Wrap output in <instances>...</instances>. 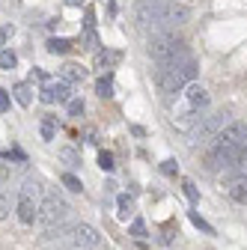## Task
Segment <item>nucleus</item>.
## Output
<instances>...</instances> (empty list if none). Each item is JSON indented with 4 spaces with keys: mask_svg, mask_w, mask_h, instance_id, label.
Listing matches in <instances>:
<instances>
[{
    "mask_svg": "<svg viewBox=\"0 0 247 250\" xmlns=\"http://www.w3.org/2000/svg\"><path fill=\"white\" fill-rule=\"evenodd\" d=\"M134 18L140 27H152V36L158 33H167L170 27H179L191 18V9L182 6V3H170V0H140L137 9H134Z\"/></svg>",
    "mask_w": 247,
    "mask_h": 250,
    "instance_id": "f257e3e1",
    "label": "nucleus"
},
{
    "mask_svg": "<svg viewBox=\"0 0 247 250\" xmlns=\"http://www.w3.org/2000/svg\"><path fill=\"white\" fill-rule=\"evenodd\" d=\"M197 60L194 57H185L176 62H167V66H158V86L164 92H182L188 83L197 81Z\"/></svg>",
    "mask_w": 247,
    "mask_h": 250,
    "instance_id": "f03ea898",
    "label": "nucleus"
},
{
    "mask_svg": "<svg viewBox=\"0 0 247 250\" xmlns=\"http://www.w3.org/2000/svg\"><path fill=\"white\" fill-rule=\"evenodd\" d=\"M149 54L158 60V66H167V62H176V60L191 57V54H188V45H185V39H179L176 33H170V30L149 39Z\"/></svg>",
    "mask_w": 247,
    "mask_h": 250,
    "instance_id": "7ed1b4c3",
    "label": "nucleus"
},
{
    "mask_svg": "<svg viewBox=\"0 0 247 250\" xmlns=\"http://www.w3.org/2000/svg\"><path fill=\"white\" fill-rule=\"evenodd\" d=\"M229 125V113L226 110H218V113H203L191 128H188V143L191 146H200V143H208L214 140L224 128Z\"/></svg>",
    "mask_w": 247,
    "mask_h": 250,
    "instance_id": "20e7f679",
    "label": "nucleus"
},
{
    "mask_svg": "<svg viewBox=\"0 0 247 250\" xmlns=\"http://www.w3.org/2000/svg\"><path fill=\"white\" fill-rule=\"evenodd\" d=\"M66 214H69V203L60 197L57 191H45V197L39 203V224L54 227L60 221H66Z\"/></svg>",
    "mask_w": 247,
    "mask_h": 250,
    "instance_id": "39448f33",
    "label": "nucleus"
},
{
    "mask_svg": "<svg viewBox=\"0 0 247 250\" xmlns=\"http://www.w3.org/2000/svg\"><path fill=\"white\" fill-rule=\"evenodd\" d=\"M72 247H78V250H89V247H99L102 244V235H99V229L96 227H89V224H78V227H72Z\"/></svg>",
    "mask_w": 247,
    "mask_h": 250,
    "instance_id": "423d86ee",
    "label": "nucleus"
},
{
    "mask_svg": "<svg viewBox=\"0 0 247 250\" xmlns=\"http://www.w3.org/2000/svg\"><path fill=\"white\" fill-rule=\"evenodd\" d=\"M39 99L45 104H54V102H72V89L66 81H45L42 92H39Z\"/></svg>",
    "mask_w": 247,
    "mask_h": 250,
    "instance_id": "0eeeda50",
    "label": "nucleus"
},
{
    "mask_svg": "<svg viewBox=\"0 0 247 250\" xmlns=\"http://www.w3.org/2000/svg\"><path fill=\"white\" fill-rule=\"evenodd\" d=\"M15 211H18V221L27 224V227L39 221V203H36V200H30V197H21V194H18V206H15Z\"/></svg>",
    "mask_w": 247,
    "mask_h": 250,
    "instance_id": "6e6552de",
    "label": "nucleus"
},
{
    "mask_svg": "<svg viewBox=\"0 0 247 250\" xmlns=\"http://www.w3.org/2000/svg\"><path fill=\"white\" fill-rule=\"evenodd\" d=\"M185 102H188L194 110H206L208 107V92H206V86L188 83V86H185Z\"/></svg>",
    "mask_w": 247,
    "mask_h": 250,
    "instance_id": "1a4fd4ad",
    "label": "nucleus"
},
{
    "mask_svg": "<svg viewBox=\"0 0 247 250\" xmlns=\"http://www.w3.org/2000/svg\"><path fill=\"white\" fill-rule=\"evenodd\" d=\"M221 188L235 203H247V182L244 179H226V182H221Z\"/></svg>",
    "mask_w": 247,
    "mask_h": 250,
    "instance_id": "9d476101",
    "label": "nucleus"
},
{
    "mask_svg": "<svg viewBox=\"0 0 247 250\" xmlns=\"http://www.w3.org/2000/svg\"><path fill=\"white\" fill-rule=\"evenodd\" d=\"M18 194H21V197H30V200H36V203L45 197L39 179H24V185H21V191H18Z\"/></svg>",
    "mask_w": 247,
    "mask_h": 250,
    "instance_id": "9b49d317",
    "label": "nucleus"
},
{
    "mask_svg": "<svg viewBox=\"0 0 247 250\" xmlns=\"http://www.w3.org/2000/svg\"><path fill=\"white\" fill-rule=\"evenodd\" d=\"M119 60H122L119 51H99V54H96V69H102V72H104V69H113Z\"/></svg>",
    "mask_w": 247,
    "mask_h": 250,
    "instance_id": "f8f14e48",
    "label": "nucleus"
},
{
    "mask_svg": "<svg viewBox=\"0 0 247 250\" xmlns=\"http://www.w3.org/2000/svg\"><path fill=\"white\" fill-rule=\"evenodd\" d=\"M12 92H15V102L21 107H30V102H33V86H30V83H15Z\"/></svg>",
    "mask_w": 247,
    "mask_h": 250,
    "instance_id": "ddd939ff",
    "label": "nucleus"
},
{
    "mask_svg": "<svg viewBox=\"0 0 247 250\" xmlns=\"http://www.w3.org/2000/svg\"><path fill=\"white\" fill-rule=\"evenodd\" d=\"M60 78H63L66 83H69V81H83V78H86V69H81L78 62H69V66L60 69Z\"/></svg>",
    "mask_w": 247,
    "mask_h": 250,
    "instance_id": "4468645a",
    "label": "nucleus"
},
{
    "mask_svg": "<svg viewBox=\"0 0 247 250\" xmlns=\"http://www.w3.org/2000/svg\"><path fill=\"white\" fill-rule=\"evenodd\" d=\"M116 206H119V221H128L131 217V211H134V200L128 197V194H119V200H116Z\"/></svg>",
    "mask_w": 247,
    "mask_h": 250,
    "instance_id": "2eb2a0df",
    "label": "nucleus"
},
{
    "mask_svg": "<svg viewBox=\"0 0 247 250\" xmlns=\"http://www.w3.org/2000/svg\"><path fill=\"white\" fill-rule=\"evenodd\" d=\"M72 39H60V36H54V39H48V51L51 54H69L72 51Z\"/></svg>",
    "mask_w": 247,
    "mask_h": 250,
    "instance_id": "dca6fc26",
    "label": "nucleus"
},
{
    "mask_svg": "<svg viewBox=\"0 0 247 250\" xmlns=\"http://www.w3.org/2000/svg\"><path fill=\"white\" fill-rule=\"evenodd\" d=\"M96 92H99L102 99H110V96H113V75H110V72H107L104 78H99V83H96Z\"/></svg>",
    "mask_w": 247,
    "mask_h": 250,
    "instance_id": "f3484780",
    "label": "nucleus"
},
{
    "mask_svg": "<svg viewBox=\"0 0 247 250\" xmlns=\"http://www.w3.org/2000/svg\"><path fill=\"white\" fill-rule=\"evenodd\" d=\"M60 182H63V188H69L72 194H81V191H83L81 179H78V176H72V173H63V176H60Z\"/></svg>",
    "mask_w": 247,
    "mask_h": 250,
    "instance_id": "a211bd4d",
    "label": "nucleus"
},
{
    "mask_svg": "<svg viewBox=\"0 0 247 250\" xmlns=\"http://www.w3.org/2000/svg\"><path fill=\"white\" fill-rule=\"evenodd\" d=\"M15 66H18V57H15L12 51H0V69L9 72V69H15Z\"/></svg>",
    "mask_w": 247,
    "mask_h": 250,
    "instance_id": "6ab92c4d",
    "label": "nucleus"
},
{
    "mask_svg": "<svg viewBox=\"0 0 247 250\" xmlns=\"http://www.w3.org/2000/svg\"><path fill=\"white\" fill-rule=\"evenodd\" d=\"M54 131H57V119H54V116L42 119V137H45V140H54Z\"/></svg>",
    "mask_w": 247,
    "mask_h": 250,
    "instance_id": "aec40b11",
    "label": "nucleus"
},
{
    "mask_svg": "<svg viewBox=\"0 0 247 250\" xmlns=\"http://www.w3.org/2000/svg\"><path fill=\"white\" fill-rule=\"evenodd\" d=\"M60 158H63L69 167H78V164H81V158H78V152H75V149H60Z\"/></svg>",
    "mask_w": 247,
    "mask_h": 250,
    "instance_id": "412c9836",
    "label": "nucleus"
},
{
    "mask_svg": "<svg viewBox=\"0 0 247 250\" xmlns=\"http://www.w3.org/2000/svg\"><path fill=\"white\" fill-rule=\"evenodd\" d=\"M191 224H194V227H197V229H203V232H206V235H214V229H211V227H208V224H206V221H203V217H200V214H197V211H191Z\"/></svg>",
    "mask_w": 247,
    "mask_h": 250,
    "instance_id": "4be33fe9",
    "label": "nucleus"
},
{
    "mask_svg": "<svg viewBox=\"0 0 247 250\" xmlns=\"http://www.w3.org/2000/svg\"><path fill=\"white\" fill-rule=\"evenodd\" d=\"M99 167H102V170H113V167H116L110 152H99Z\"/></svg>",
    "mask_w": 247,
    "mask_h": 250,
    "instance_id": "5701e85b",
    "label": "nucleus"
},
{
    "mask_svg": "<svg viewBox=\"0 0 247 250\" xmlns=\"http://www.w3.org/2000/svg\"><path fill=\"white\" fill-rule=\"evenodd\" d=\"M12 33H15V27H12V24H3V27H0V51H3L6 39H12Z\"/></svg>",
    "mask_w": 247,
    "mask_h": 250,
    "instance_id": "b1692460",
    "label": "nucleus"
},
{
    "mask_svg": "<svg viewBox=\"0 0 247 250\" xmlns=\"http://www.w3.org/2000/svg\"><path fill=\"white\" fill-rule=\"evenodd\" d=\"M161 173H164V176H176V173H179V164H176L173 158H167V161L161 164Z\"/></svg>",
    "mask_w": 247,
    "mask_h": 250,
    "instance_id": "393cba45",
    "label": "nucleus"
},
{
    "mask_svg": "<svg viewBox=\"0 0 247 250\" xmlns=\"http://www.w3.org/2000/svg\"><path fill=\"white\" fill-rule=\"evenodd\" d=\"M83 113V102L81 99H72L69 102V116H81Z\"/></svg>",
    "mask_w": 247,
    "mask_h": 250,
    "instance_id": "a878e982",
    "label": "nucleus"
},
{
    "mask_svg": "<svg viewBox=\"0 0 247 250\" xmlns=\"http://www.w3.org/2000/svg\"><path fill=\"white\" fill-rule=\"evenodd\" d=\"M182 188H185V197H188L191 203H197V188H194V182H182Z\"/></svg>",
    "mask_w": 247,
    "mask_h": 250,
    "instance_id": "bb28decb",
    "label": "nucleus"
},
{
    "mask_svg": "<svg viewBox=\"0 0 247 250\" xmlns=\"http://www.w3.org/2000/svg\"><path fill=\"white\" fill-rule=\"evenodd\" d=\"M131 235H137V238H143V235H146V224L140 221V217H137V221L131 224Z\"/></svg>",
    "mask_w": 247,
    "mask_h": 250,
    "instance_id": "cd10ccee",
    "label": "nucleus"
},
{
    "mask_svg": "<svg viewBox=\"0 0 247 250\" xmlns=\"http://www.w3.org/2000/svg\"><path fill=\"white\" fill-rule=\"evenodd\" d=\"M9 176H12L9 164H0V188H3V185H9Z\"/></svg>",
    "mask_w": 247,
    "mask_h": 250,
    "instance_id": "c85d7f7f",
    "label": "nucleus"
},
{
    "mask_svg": "<svg viewBox=\"0 0 247 250\" xmlns=\"http://www.w3.org/2000/svg\"><path fill=\"white\" fill-rule=\"evenodd\" d=\"M6 110H9V92L0 89V113H6Z\"/></svg>",
    "mask_w": 247,
    "mask_h": 250,
    "instance_id": "c756f323",
    "label": "nucleus"
},
{
    "mask_svg": "<svg viewBox=\"0 0 247 250\" xmlns=\"http://www.w3.org/2000/svg\"><path fill=\"white\" fill-rule=\"evenodd\" d=\"M6 211H9V200H6V197H3V194H0V217H3V214H6Z\"/></svg>",
    "mask_w": 247,
    "mask_h": 250,
    "instance_id": "7c9ffc66",
    "label": "nucleus"
},
{
    "mask_svg": "<svg viewBox=\"0 0 247 250\" xmlns=\"http://www.w3.org/2000/svg\"><path fill=\"white\" fill-rule=\"evenodd\" d=\"M83 0H66V6H81Z\"/></svg>",
    "mask_w": 247,
    "mask_h": 250,
    "instance_id": "2f4dec72",
    "label": "nucleus"
}]
</instances>
